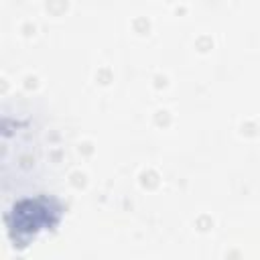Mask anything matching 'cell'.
I'll list each match as a JSON object with an SVG mask.
<instances>
[{
    "label": "cell",
    "mask_w": 260,
    "mask_h": 260,
    "mask_svg": "<svg viewBox=\"0 0 260 260\" xmlns=\"http://www.w3.org/2000/svg\"><path fill=\"white\" fill-rule=\"evenodd\" d=\"M61 205L47 195L28 197L16 201L6 213V228L16 248L28 246L43 232H49L59 223Z\"/></svg>",
    "instance_id": "1"
}]
</instances>
